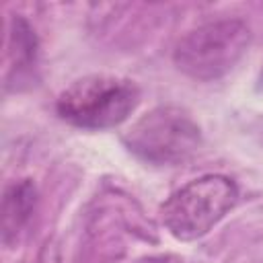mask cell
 <instances>
[{
	"label": "cell",
	"instance_id": "obj_4",
	"mask_svg": "<svg viewBox=\"0 0 263 263\" xmlns=\"http://www.w3.org/2000/svg\"><path fill=\"white\" fill-rule=\"evenodd\" d=\"M123 142L146 162L175 166L189 160L199 150L201 134L189 113L173 105H162L132 123Z\"/></svg>",
	"mask_w": 263,
	"mask_h": 263
},
{
	"label": "cell",
	"instance_id": "obj_1",
	"mask_svg": "<svg viewBox=\"0 0 263 263\" xmlns=\"http://www.w3.org/2000/svg\"><path fill=\"white\" fill-rule=\"evenodd\" d=\"M249 45L251 29L242 18H216L185 33L175 45L173 60L189 78L210 82L226 76Z\"/></svg>",
	"mask_w": 263,
	"mask_h": 263
},
{
	"label": "cell",
	"instance_id": "obj_2",
	"mask_svg": "<svg viewBox=\"0 0 263 263\" xmlns=\"http://www.w3.org/2000/svg\"><path fill=\"white\" fill-rule=\"evenodd\" d=\"M140 101L138 86L121 76L90 74L74 80L55 101L58 115L84 129H109L123 123Z\"/></svg>",
	"mask_w": 263,
	"mask_h": 263
},
{
	"label": "cell",
	"instance_id": "obj_3",
	"mask_svg": "<svg viewBox=\"0 0 263 263\" xmlns=\"http://www.w3.org/2000/svg\"><path fill=\"white\" fill-rule=\"evenodd\" d=\"M238 199L236 183L226 175H201L168 195L160 208L164 228L179 240L208 234Z\"/></svg>",
	"mask_w": 263,
	"mask_h": 263
},
{
	"label": "cell",
	"instance_id": "obj_5",
	"mask_svg": "<svg viewBox=\"0 0 263 263\" xmlns=\"http://www.w3.org/2000/svg\"><path fill=\"white\" fill-rule=\"evenodd\" d=\"M37 203V191L31 181H18L12 183L2 201V238L4 242L10 240V236H16L27 222L31 220Z\"/></svg>",
	"mask_w": 263,
	"mask_h": 263
},
{
	"label": "cell",
	"instance_id": "obj_6",
	"mask_svg": "<svg viewBox=\"0 0 263 263\" xmlns=\"http://www.w3.org/2000/svg\"><path fill=\"white\" fill-rule=\"evenodd\" d=\"M261 82H263V70H261Z\"/></svg>",
	"mask_w": 263,
	"mask_h": 263
}]
</instances>
